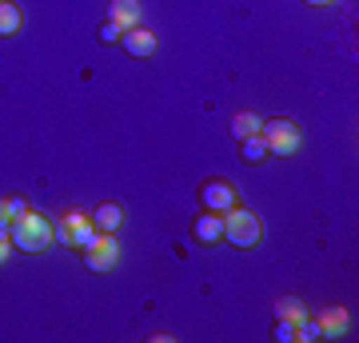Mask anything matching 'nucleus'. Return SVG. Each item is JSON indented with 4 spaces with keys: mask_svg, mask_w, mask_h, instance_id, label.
<instances>
[{
    "mask_svg": "<svg viewBox=\"0 0 359 343\" xmlns=\"http://www.w3.org/2000/svg\"><path fill=\"white\" fill-rule=\"evenodd\" d=\"M276 316H280L283 323H292V328H299V323L308 319V307L299 304L295 295H283V300H276Z\"/></svg>",
    "mask_w": 359,
    "mask_h": 343,
    "instance_id": "f8f14e48",
    "label": "nucleus"
},
{
    "mask_svg": "<svg viewBox=\"0 0 359 343\" xmlns=\"http://www.w3.org/2000/svg\"><path fill=\"white\" fill-rule=\"evenodd\" d=\"M13 228V212H8V200H0V231Z\"/></svg>",
    "mask_w": 359,
    "mask_h": 343,
    "instance_id": "6ab92c4d",
    "label": "nucleus"
},
{
    "mask_svg": "<svg viewBox=\"0 0 359 343\" xmlns=\"http://www.w3.org/2000/svg\"><path fill=\"white\" fill-rule=\"evenodd\" d=\"M304 4H316V8H323V4H335V0H304Z\"/></svg>",
    "mask_w": 359,
    "mask_h": 343,
    "instance_id": "412c9836",
    "label": "nucleus"
},
{
    "mask_svg": "<svg viewBox=\"0 0 359 343\" xmlns=\"http://www.w3.org/2000/svg\"><path fill=\"white\" fill-rule=\"evenodd\" d=\"M276 339L292 343V339H295V328H292V323H283V319H280V323H276Z\"/></svg>",
    "mask_w": 359,
    "mask_h": 343,
    "instance_id": "a211bd4d",
    "label": "nucleus"
},
{
    "mask_svg": "<svg viewBox=\"0 0 359 343\" xmlns=\"http://www.w3.org/2000/svg\"><path fill=\"white\" fill-rule=\"evenodd\" d=\"M8 212H13V220H16V216H25V212H28V203L20 200V196H13V200H8Z\"/></svg>",
    "mask_w": 359,
    "mask_h": 343,
    "instance_id": "aec40b11",
    "label": "nucleus"
},
{
    "mask_svg": "<svg viewBox=\"0 0 359 343\" xmlns=\"http://www.w3.org/2000/svg\"><path fill=\"white\" fill-rule=\"evenodd\" d=\"M92 224H96V231H116L124 224V208H120V203H100V208L92 212Z\"/></svg>",
    "mask_w": 359,
    "mask_h": 343,
    "instance_id": "9d476101",
    "label": "nucleus"
},
{
    "mask_svg": "<svg viewBox=\"0 0 359 343\" xmlns=\"http://www.w3.org/2000/svg\"><path fill=\"white\" fill-rule=\"evenodd\" d=\"M116 260H120L116 231H96V240L84 248V267H88V271H112Z\"/></svg>",
    "mask_w": 359,
    "mask_h": 343,
    "instance_id": "20e7f679",
    "label": "nucleus"
},
{
    "mask_svg": "<svg viewBox=\"0 0 359 343\" xmlns=\"http://www.w3.org/2000/svg\"><path fill=\"white\" fill-rule=\"evenodd\" d=\"M316 323H320V339H323V335L335 339V335H344V331H347V311H344V307H327Z\"/></svg>",
    "mask_w": 359,
    "mask_h": 343,
    "instance_id": "1a4fd4ad",
    "label": "nucleus"
},
{
    "mask_svg": "<svg viewBox=\"0 0 359 343\" xmlns=\"http://www.w3.org/2000/svg\"><path fill=\"white\" fill-rule=\"evenodd\" d=\"M72 224H76V228H72V248H80V252H84V248L96 240V224H92L88 212H72Z\"/></svg>",
    "mask_w": 359,
    "mask_h": 343,
    "instance_id": "9b49d317",
    "label": "nucleus"
},
{
    "mask_svg": "<svg viewBox=\"0 0 359 343\" xmlns=\"http://www.w3.org/2000/svg\"><path fill=\"white\" fill-rule=\"evenodd\" d=\"M259 136H264V144H268L271 156H295L299 152V144H304V136H299V124L295 120H264V128H259Z\"/></svg>",
    "mask_w": 359,
    "mask_h": 343,
    "instance_id": "7ed1b4c3",
    "label": "nucleus"
},
{
    "mask_svg": "<svg viewBox=\"0 0 359 343\" xmlns=\"http://www.w3.org/2000/svg\"><path fill=\"white\" fill-rule=\"evenodd\" d=\"M120 44H124V52H128V56H152L156 44H160V36H156L152 28L136 25V28H128V32L120 36Z\"/></svg>",
    "mask_w": 359,
    "mask_h": 343,
    "instance_id": "423d86ee",
    "label": "nucleus"
},
{
    "mask_svg": "<svg viewBox=\"0 0 359 343\" xmlns=\"http://www.w3.org/2000/svg\"><path fill=\"white\" fill-rule=\"evenodd\" d=\"M8 255H13V240H8V231H0V267L8 264Z\"/></svg>",
    "mask_w": 359,
    "mask_h": 343,
    "instance_id": "f3484780",
    "label": "nucleus"
},
{
    "mask_svg": "<svg viewBox=\"0 0 359 343\" xmlns=\"http://www.w3.org/2000/svg\"><path fill=\"white\" fill-rule=\"evenodd\" d=\"M259 128H264V120H259L256 112H240V116H231V132H236V140L259 136Z\"/></svg>",
    "mask_w": 359,
    "mask_h": 343,
    "instance_id": "4468645a",
    "label": "nucleus"
},
{
    "mask_svg": "<svg viewBox=\"0 0 359 343\" xmlns=\"http://www.w3.org/2000/svg\"><path fill=\"white\" fill-rule=\"evenodd\" d=\"M20 25H25V16H20V8H16L13 0H0V36L8 40L20 32Z\"/></svg>",
    "mask_w": 359,
    "mask_h": 343,
    "instance_id": "ddd939ff",
    "label": "nucleus"
},
{
    "mask_svg": "<svg viewBox=\"0 0 359 343\" xmlns=\"http://www.w3.org/2000/svg\"><path fill=\"white\" fill-rule=\"evenodd\" d=\"M120 36H124V28L112 25V20H108V25L100 28V40H104V44H120Z\"/></svg>",
    "mask_w": 359,
    "mask_h": 343,
    "instance_id": "dca6fc26",
    "label": "nucleus"
},
{
    "mask_svg": "<svg viewBox=\"0 0 359 343\" xmlns=\"http://www.w3.org/2000/svg\"><path fill=\"white\" fill-rule=\"evenodd\" d=\"M192 236L204 243V248L219 243V240H224V216H219V212H208V208H204V216L192 220Z\"/></svg>",
    "mask_w": 359,
    "mask_h": 343,
    "instance_id": "0eeeda50",
    "label": "nucleus"
},
{
    "mask_svg": "<svg viewBox=\"0 0 359 343\" xmlns=\"http://www.w3.org/2000/svg\"><path fill=\"white\" fill-rule=\"evenodd\" d=\"M224 240H228L231 248H244V252L256 248V243L264 240V220L236 203L231 212H224Z\"/></svg>",
    "mask_w": 359,
    "mask_h": 343,
    "instance_id": "f03ea898",
    "label": "nucleus"
},
{
    "mask_svg": "<svg viewBox=\"0 0 359 343\" xmlns=\"http://www.w3.org/2000/svg\"><path fill=\"white\" fill-rule=\"evenodd\" d=\"M108 20L120 25L124 32L136 28V25H140V0H112V4H108Z\"/></svg>",
    "mask_w": 359,
    "mask_h": 343,
    "instance_id": "6e6552de",
    "label": "nucleus"
},
{
    "mask_svg": "<svg viewBox=\"0 0 359 343\" xmlns=\"http://www.w3.org/2000/svg\"><path fill=\"white\" fill-rule=\"evenodd\" d=\"M200 203H204L208 212H231L236 208V184L228 180H204V188H200Z\"/></svg>",
    "mask_w": 359,
    "mask_h": 343,
    "instance_id": "39448f33",
    "label": "nucleus"
},
{
    "mask_svg": "<svg viewBox=\"0 0 359 343\" xmlns=\"http://www.w3.org/2000/svg\"><path fill=\"white\" fill-rule=\"evenodd\" d=\"M240 152H244V164H259L268 156V144H264V136H248V140H240Z\"/></svg>",
    "mask_w": 359,
    "mask_h": 343,
    "instance_id": "2eb2a0df",
    "label": "nucleus"
},
{
    "mask_svg": "<svg viewBox=\"0 0 359 343\" xmlns=\"http://www.w3.org/2000/svg\"><path fill=\"white\" fill-rule=\"evenodd\" d=\"M8 240H13V248H20V252H32V255L44 252V248H52V220L28 208L25 216L13 220Z\"/></svg>",
    "mask_w": 359,
    "mask_h": 343,
    "instance_id": "f257e3e1",
    "label": "nucleus"
}]
</instances>
